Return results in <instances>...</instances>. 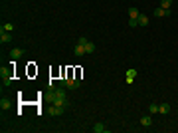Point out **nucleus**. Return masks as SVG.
<instances>
[{"label": "nucleus", "instance_id": "f257e3e1", "mask_svg": "<svg viewBox=\"0 0 178 133\" xmlns=\"http://www.w3.org/2000/svg\"><path fill=\"white\" fill-rule=\"evenodd\" d=\"M50 99L53 105H62V107H66L67 105V95H66V88L59 86L57 89L52 88V93H50Z\"/></svg>", "mask_w": 178, "mask_h": 133}, {"label": "nucleus", "instance_id": "f03ea898", "mask_svg": "<svg viewBox=\"0 0 178 133\" xmlns=\"http://www.w3.org/2000/svg\"><path fill=\"white\" fill-rule=\"evenodd\" d=\"M62 86H63V88H69V89H77V88H79V78L66 76V78L62 79Z\"/></svg>", "mask_w": 178, "mask_h": 133}, {"label": "nucleus", "instance_id": "7ed1b4c3", "mask_svg": "<svg viewBox=\"0 0 178 133\" xmlns=\"http://www.w3.org/2000/svg\"><path fill=\"white\" fill-rule=\"evenodd\" d=\"M0 76H2V83H4V86H10V83H12V66H10V68H2V70H0Z\"/></svg>", "mask_w": 178, "mask_h": 133}, {"label": "nucleus", "instance_id": "20e7f679", "mask_svg": "<svg viewBox=\"0 0 178 133\" xmlns=\"http://www.w3.org/2000/svg\"><path fill=\"white\" fill-rule=\"evenodd\" d=\"M8 42H12V34L4 28H0V44H8Z\"/></svg>", "mask_w": 178, "mask_h": 133}, {"label": "nucleus", "instance_id": "39448f33", "mask_svg": "<svg viewBox=\"0 0 178 133\" xmlns=\"http://www.w3.org/2000/svg\"><path fill=\"white\" fill-rule=\"evenodd\" d=\"M66 111V107H62V105H53L52 103V107H50V115H53V117H59V115Z\"/></svg>", "mask_w": 178, "mask_h": 133}, {"label": "nucleus", "instance_id": "423d86ee", "mask_svg": "<svg viewBox=\"0 0 178 133\" xmlns=\"http://www.w3.org/2000/svg\"><path fill=\"white\" fill-rule=\"evenodd\" d=\"M125 78H127V83H133V79L137 78V70H135V68H129L127 74H125Z\"/></svg>", "mask_w": 178, "mask_h": 133}, {"label": "nucleus", "instance_id": "0eeeda50", "mask_svg": "<svg viewBox=\"0 0 178 133\" xmlns=\"http://www.w3.org/2000/svg\"><path fill=\"white\" fill-rule=\"evenodd\" d=\"M22 56H24L22 48H14V50H10V58H12V60H18V58H22Z\"/></svg>", "mask_w": 178, "mask_h": 133}, {"label": "nucleus", "instance_id": "6e6552de", "mask_svg": "<svg viewBox=\"0 0 178 133\" xmlns=\"http://www.w3.org/2000/svg\"><path fill=\"white\" fill-rule=\"evenodd\" d=\"M83 54H87V52H85V46H81V44H77V46L73 48V56H75V58H81Z\"/></svg>", "mask_w": 178, "mask_h": 133}, {"label": "nucleus", "instance_id": "1a4fd4ad", "mask_svg": "<svg viewBox=\"0 0 178 133\" xmlns=\"http://www.w3.org/2000/svg\"><path fill=\"white\" fill-rule=\"evenodd\" d=\"M158 113H162V115H166V113H170V103H166V102H162V103H158Z\"/></svg>", "mask_w": 178, "mask_h": 133}, {"label": "nucleus", "instance_id": "9d476101", "mask_svg": "<svg viewBox=\"0 0 178 133\" xmlns=\"http://www.w3.org/2000/svg\"><path fill=\"white\" fill-rule=\"evenodd\" d=\"M137 20H139V26H143V28H147V26H148V16L147 14H141Z\"/></svg>", "mask_w": 178, "mask_h": 133}, {"label": "nucleus", "instance_id": "9b49d317", "mask_svg": "<svg viewBox=\"0 0 178 133\" xmlns=\"http://www.w3.org/2000/svg\"><path fill=\"white\" fill-rule=\"evenodd\" d=\"M141 125H143V127H150V125H153L150 115H143V117H141Z\"/></svg>", "mask_w": 178, "mask_h": 133}, {"label": "nucleus", "instance_id": "f8f14e48", "mask_svg": "<svg viewBox=\"0 0 178 133\" xmlns=\"http://www.w3.org/2000/svg\"><path fill=\"white\" fill-rule=\"evenodd\" d=\"M129 16H131V18H135V20H137L139 16H141V12H139V8H137V6H131V8H129Z\"/></svg>", "mask_w": 178, "mask_h": 133}, {"label": "nucleus", "instance_id": "ddd939ff", "mask_svg": "<svg viewBox=\"0 0 178 133\" xmlns=\"http://www.w3.org/2000/svg\"><path fill=\"white\" fill-rule=\"evenodd\" d=\"M93 131H95V133H107V127H105L103 123H95V125H93Z\"/></svg>", "mask_w": 178, "mask_h": 133}, {"label": "nucleus", "instance_id": "4468645a", "mask_svg": "<svg viewBox=\"0 0 178 133\" xmlns=\"http://www.w3.org/2000/svg\"><path fill=\"white\" fill-rule=\"evenodd\" d=\"M85 52H87V54H93V52H95V44H93V42H87V44H85Z\"/></svg>", "mask_w": 178, "mask_h": 133}, {"label": "nucleus", "instance_id": "2eb2a0df", "mask_svg": "<svg viewBox=\"0 0 178 133\" xmlns=\"http://www.w3.org/2000/svg\"><path fill=\"white\" fill-rule=\"evenodd\" d=\"M154 16H156V18H164V8H154Z\"/></svg>", "mask_w": 178, "mask_h": 133}, {"label": "nucleus", "instance_id": "dca6fc26", "mask_svg": "<svg viewBox=\"0 0 178 133\" xmlns=\"http://www.w3.org/2000/svg\"><path fill=\"white\" fill-rule=\"evenodd\" d=\"M172 6V0H160V8H170Z\"/></svg>", "mask_w": 178, "mask_h": 133}, {"label": "nucleus", "instance_id": "f3484780", "mask_svg": "<svg viewBox=\"0 0 178 133\" xmlns=\"http://www.w3.org/2000/svg\"><path fill=\"white\" fill-rule=\"evenodd\" d=\"M148 111H150V113H158V103H150Z\"/></svg>", "mask_w": 178, "mask_h": 133}, {"label": "nucleus", "instance_id": "a211bd4d", "mask_svg": "<svg viewBox=\"0 0 178 133\" xmlns=\"http://www.w3.org/2000/svg\"><path fill=\"white\" fill-rule=\"evenodd\" d=\"M0 107H2V109H8V107H10V102H8V99H2V102H0Z\"/></svg>", "mask_w": 178, "mask_h": 133}, {"label": "nucleus", "instance_id": "6ab92c4d", "mask_svg": "<svg viewBox=\"0 0 178 133\" xmlns=\"http://www.w3.org/2000/svg\"><path fill=\"white\" fill-rule=\"evenodd\" d=\"M87 38H85V36H79V40H77V44H81V46H85V44H87Z\"/></svg>", "mask_w": 178, "mask_h": 133}, {"label": "nucleus", "instance_id": "aec40b11", "mask_svg": "<svg viewBox=\"0 0 178 133\" xmlns=\"http://www.w3.org/2000/svg\"><path fill=\"white\" fill-rule=\"evenodd\" d=\"M2 28H4V30H6V32H12V30H14V24H10V22H8V24H4V26H2Z\"/></svg>", "mask_w": 178, "mask_h": 133}, {"label": "nucleus", "instance_id": "412c9836", "mask_svg": "<svg viewBox=\"0 0 178 133\" xmlns=\"http://www.w3.org/2000/svg\"><path fill=\"white\" fill-rule=\"evenodd\" d=\"M129 24H131V28H137V26H139V20L131 18V20H129Z\"/></svg>", "mask_w": 178, "mask_h": 133}]
</instances>
